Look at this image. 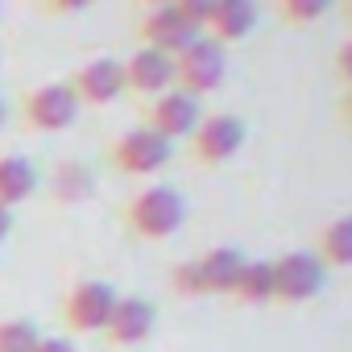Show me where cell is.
<instances>
[{"label": "cell", "instance_id": "cell-1", "mask_svg": "<svg viewBox=\"0 0 352 352\" xmlns=\"http://www.w3.org/2000/svg\"><path fill=\"white\" fill-rule=\"evenodd\" d=\"M245 253L241 249H232V245H216V249H208V253H199V257H191V261H179L174 265V274H170V286L179 290V294H232V286H236V278H241V270H245Z\"/></svg>", "mask_w": 352, "mask_h": 352}, {"label": "cell", "instance_id": "cell-2", "mask_svg": "<svg viewBox=\"0 0 352 352\" xmlns=\"http://www.w3.org/2000/svg\"><path fill=\"white\" fill-rule=\"evenodd\" d=\"M187 220V199L174 187H145L124 204V228L137 241H166L183 228Z\"/></svg>", "mask_w": 352, "mask_h": 352}, {"label": "cell", "instance_id": "cell-3", "mask_svg": "<svg viewBox=\"0 0 352 352\" xmlns=\"http://www.w3.org/2000/svg\"><path fill=\"white\" fill-rule=\"evenodd\" d=\"M224 75H228V54L208 34H199L187 50L174 54V87L187 91V96H195V100L212 96L224 83Z\"/></svg>", "mask_w": 352, "mask_h": 352}, {"label": "cell", "instance_id": "cell-4", "mask_svg": "<svg viewBox=\"0 0 352 352\" xmlns=\"http://www.w3.org/2000/svg\"><path fill=\"white\" fill-rule=\"evenodd\" d=\"M245 137H249V129H245L241 116H232V112H212V116H204V120L195 124V133H191L187 141H191L195 166L216 170V166L232 162V157L245 149Z\"/></svg>", "mask_w": 352, "mask_h": 352}, {"label": "cell", "instance_id": "cell-5", "mask_svg": "<svg viewBox=\"0 0 352 352\" xmlns=\"http://www.w3.org/2000/svg\"><path fill=\"white\" fill-rule=\"evenodd\" d=\"M79 108L83 104L75 100L71 83H38L21 100V120L34 133H63L79 120Z\"/></svg>", "mask_w": 352, "mask_h": 352}, {"label": "cell", "instance_id": "cell-6", "mask_svg": "<svg viewBox=\"0 0 352 352\" xmlns=\"http://www.w3.org/2000/svg\"><path fill=\"white\" fill-rule=\"evenodd\" d=\"M327 282V265L311 253V249H294L274 257V302H311Z\"/></svg>", "mask_w": 352, "mask_h": 352}, {"label": "cell", "instance_id": "cell-7", "mask_svg": "<svg viewBox=\"0 0 352 352\" xmlns=\"http://www.w3.org/2000/svg\"><path fill=\"white\" fill-rule=\"evenodd\" d=\"M170 153H174V145H170L166 137H157L153 129L137 124V129H129V133H120V137L112 141L108 162H112L120 174H129V179H149V174H157V170L170 162Z\"/></svg>", "mask_w": 352, "mask_h": 352}, {"label": "cell", "instance_id": "cell-8", "mask_svg": "<svg viewBox=\"0 0 352 352\" xmlns=\"http://www.w3.org/2000/svg\"><path fill=\"white\" fill-rule=\"evenodd\" d=\"M116 298H120V294H116L108 282L83 278V282H75V286L67 290V298H63V319H67L71 331H104V327H108V315H112V307H116Z\"/></svg>", "mask_w": 352, "mask_h": 352}, {"label": "cell", "instance_id": "cell-9", "mask_svg": "<svg viewBox=\"0 0 352 352\" xmlns=\"http://www.w3.org/2000/svg\"><path fill=\"white\" fill-rule=\"evenodd\" d=\"M199 120H204L199 100L187 96V91H179V87H170V91H162V96H153V100L145 104V129H153V133L166 137L170 145L183 141V137H191Z\"/></svg>", "mask_w": 352, "mask_h": 352}, {"label": "cell", "instance_id": "cell-10", "mask_svg": "<svg viewBox=\"0 0 352 352\" xmlns=\"http://www.w3.org/2000/svg\"><path fill=\"white\" fill-rule=\"evenodd\" d=\"M204 30H195L174 5H162V9H145V17H141V25H137V38H141V46H149V50H162V54H179V50H187L195 38H199Z\"/></svg>", "mask_w": 352, "mask_h": 352}, {"label": "cell", "instance_id": "cell-11", "mask_svg": "<svg viewBox=\"0 0 352 352\" xmlns=\"http://www.w3.org/2000/svg\"><path fill=\"white\" fill-rule=\"evenodd\" d=\"M153 327H157V307L149 298H141V294H120L112 315H108L104 336L116 348H133V344H145L153 336Z\"/></svg>", "mask_w": 352, "mask_h": 352}, {"label": "cell", "instance_id": "cell-12", "mask_svg": "<svg viewBox=\"0 0 352 352\" xmlns=\"http://www.w3.org/2000/svg\"><path fill=\"white\" fill-rule=\"evenodd\" d=\"M120 67H124V91H133L141 100H153V96L174 87V58L162 54V50L137 46Z\"/></svg>", "mask_w": 352, "mask_h": 352}, {"label": "cell", "instance_id": "cell-13", "mask_svg": "<svg viewBox=\"0 0 352 352\" xmlns=\"http://www.w3.org/2000/svg\"><path fill=\"white\" fill-rule=\"evenodd\" d=\"M71 91L87 108H108L116 96H124V67L120 58H91L71 75Z\"/></svg>", "mask_w": 352, "mask_h": 352}, {"label": "cell", "instance_id": "cell-14", "mask_svg": "<svg viewBox=\"0 0 352 352\" xmlns=\"http://www.w3.org/2000/svg\"><path fill=\"white\" fill-rule=\"evenodd\" d=\"M208 38L216 46H236L257 30V0H216V9L208 17Z\"/></svg>", "mask_w": 352, "mask_h": 352}, {"label": "cell", "instance_id": "cell-15", "mask_svg": "<svg viewBox=\"0 0 352 352\" xmlns=\"http://www.w3.org/2000/svg\"><path fill=\"white\" fill-rule=\"evenodd\" d=\"M327 270H348L352 265V216H340L331 224H323L315 232V249H311Z\"/></svg>", "mask_w": 352, "mask_h": 352}, {"label": "cell", "instance_id": "cell-16", "mask_svg": "<svg viewBox=\"0 0 352 352\" xmlns=\"http://www.w3.org/2000/svg\"><path fill=\"white\" fill-rule=\"evenodd\" d=\"M34 191H38V170H34V162H25V157H17V153H5V157H0V204H5V208H17V204H25Z\"/></svg>", "mask_w": 352, "mask_h": 352}, {"label": "cell", "instance_id": "cell-17", "mask_svg": "<svg viewBox=\"0 0 352 352\" xmlns=\"http://www.w3.org/2000/svg\"><path fill=\"white\" fill-rule=\"evenodd\" d=\"M232 298L245 307H270L274 302V261H245Z\"/></svg>", "mask_w": 352, "mask_h": 352}, {"label": "cell", "instance_id": "cell-18", "mask_svg": "<svg viewBox=\"0 0 352 352\" xmlns=\"http://www.w3.org/2000/svg\"><path fill=\"white\" fill-rule=\"evenodd\" d=\"M50 195L58 204H83L91 195V170L83 162H58L50 174Z\"/></svg>", "mask_w": 352, "mask_h": 352}, {"label": "cell", "instance_id": "cell-19", "mask_svg": "<svg viewBox=\"0 0 352 352\" xmlns=\"http://www.w3.org/2000/svg\"><path fill=\"white\" fill-rule=\"evenodd\" d=\"M274 9L286 25H315L331 9V0H274Z\"/></svg>", "mask_w": 352, "mask_h": 352}, {"label": "cell", "instance_id": "cell-20", "mask_svg": "<svg viewBox=\"0 0 352 352\" xmlns=\"http://www.w3.org/2000/svg\"><path fill=\"white\" fill-rule=\"evenodd\" d=\"M42 331L25 319H5L0 323V352H34Z\"/></svg>", "mask_w": 352, "mask_h": 352}, {"label": "cell", "instance_id": "cell-21", "mask_svg": "<svg viewBox=\"0 0 352 352\" xmlns=\"http://www.w3.org/2000/svg\"><path fill=\"white\" fill-rule=\"evenodd\" d=\"M174 9H179L195 30H204L208 17H212V9H216V0H174Z\"/></svg>", "mask_w": 352, "mask_h": 352}, {"label": "cell", "instance_id": "cell-22", "mask_svg": "<svg viewBox=\"0 0 352 352\" xmlns=\"http://www.w3.org/2000/svg\"><path fill=\"white\" fill-rule=\"evenodd\" d=\"M331 71H336V79H340L344 87H352V38L340 42V50L331 54Z\"/></svg>", "mask_w": 352, "mask_h": 352}, {"label": "cell", "instance_id": "cell-23", "mask_svg": "<svg viewBox=\"0 0 352 352\" xmlns=\"http://www.w3.org/2000/svg\"><path fill=\"white\" fill-rule=\"evenodd\" d=\"M91 5H96V0H42L46 13H63V17H67V13H83V9H91Z\"/></svg>", "mask_w": 352, "mask_h": 352}, {"label": "cell", "instance_id": "cell-24", "mask_svg": "<svg viewBox=\"0 0 352 352\" xmlns=\"http://www.w3.org/2000/svg\"><path fill=\"white\" fill-rule=\"evenodd\" d=\"M34 352H75V344H71V340H63V336H42Z\"/></svg>", "mask_w": 352, "mask_h": 352}, {"label": "cell", "instance_id": "cell-25", "mask_svg": "<svg viewBox=\"0 0 352 352\" xmlns=\"http://www.w3.org/2000/svg\"><path fill=\"white\" fill-rule=\"evenodd\" d=\"M336 112H340V124H344V129H352V87H344V91H340Z\"/></svg>", "mask_w": 352, "mask_h": 352}, {"label": "cell", "instance_id": "cell-26", "mask_svg": "<svg viewBox=\"0 0 352 352\" xmlns=\"http://www.w3.org/2000/svg\"><path fill=\"white\" fill-rule=\"evenodd\" d=\"M9 232H13V208H5V204H0V245L9 241Z\"/></svg>", "mask_w": 352, "mask_h": 352}, {"label": "cell", "instance_id": "cell-27", "mask_svg": "<svg viewBox=\"0 0 352 352\" xmlns=\"http://www.w3.org/2000/svg\"><path fill=\"white\" fill-rule=\"evenodd\" d=\"M145 9H162V5H174V0H141Z\"/></svg>", "mask_w": 352, "mask_h": 352}, {"label": "cell", "instance_id": "cell-28", "mask_svg": "<svg viewBox=\"0 0 352 352\" xmlns=\"http://www.w3.org/2000/svg\"><path fill=\"white\" fill-rule=\"evenodd\" d=\"M340 9H344V17L352 21V0H340Z\"/></svg>", "mask_w": 352, "mask_h": 352}, {"label": "cell", "instance_id": "cell-29", "mask_svg": "<svg viewBox=\"0 0 352 352\" xmlns=\"http://www.w3.org/2000/svg\"><path fill=\"white\" fill-rule=\"evenodd\" d=\"M0 129H5V100H0Z\"/></svg>", "mask_w": 352, "mask_h": 352}]
</instances>
